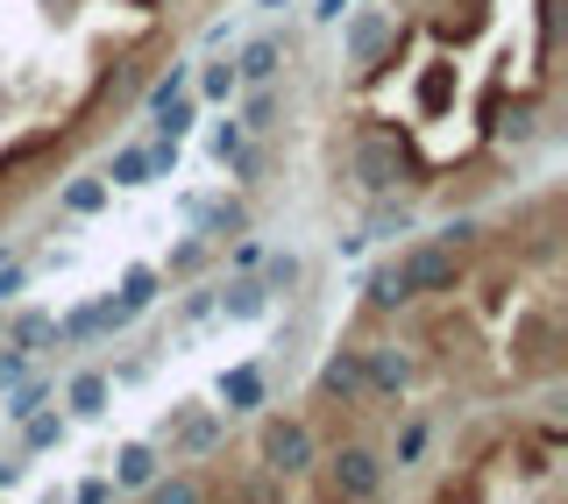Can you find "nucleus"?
<instances>
[{
  "mask_svg": "<svg viewBox=\"0 0 568 504\" xmlns=\"http://www.w3.org/2000/svg\"><path fill=\"white\" fill-rule=\"evenodd\" d=\"M348 171H355V185H363L369 200H384V192H413V185H434V164L419 157L413 129H405V121H390V114H363V121H355Z\"/></svg>",
  "mask_w": 568,
  "mask_h": 504,
  "instance_id": "obj_1",
  "label": "nucleus"
},
{
  "mask_svg": "<svg viewBox=\"0 0 568 504\" xmlns=\"http://www.w3.org/2000/svg\"><path fill=\"white\" fill-rule=\"evenodd\" d=\"M398 270H405V292L413 299H455L469 284V249L448 242V235H426L398 256Z\"/></svg>",
  "mask_w": 568,
  "mask_h": 504,
  "instance_id": "obj_2",
  "label": "nucleus"
},
{
  "mask_svg": "<svg viewBox=\"0 0 568 504\" xmlns=\"http://www.w3.org/2000/svg\"><path fill=\"white\" fill-rule=\"evenodd\" d=\"M256 462L271 476H306L313 462H320V434H313V420H298V412H271V420L256 426Z\"/></svg>",
  "mask_w": 568,
  "mask_h": 504,
  "instance_id": "obj_3",
  "label": "nucleus"
},
{
  "mask_svg": "<svg viewBox=\"0 0 568 504\" xmlns=\"http://www.w3.org/2000/svg\"><path fill=\"white\" fill-rule=\"evenodd\" d=\"M320 462H327V497L334 504H377L384 497V470H390V462L369 441H342L334 455H320Z\"/></svg>",
  "mask_w": 568,
  "mask_h": 504,
  "instance_id": "obj_4",
  "label": "nucleus"
},
{
  "mask_svg": "<svg viewBox=\"0 0 568 504\" xmlns=\"http://www.w3.org/2000/svg\"><path fill=\"white\" fill-rule=\"evenodd\" d=\"M221 434H227V420L213 405H185V412H171V420H164L171 462H206L213 447H221Z\"/></svg>",
  "mask_w": 568,
  "mask_h": 504,
  "instance_id": "obj_5",
  "label": "nucleus"
},
{
  "mask_svg": "<svg viewBox=\"0 0 568 504\" xmlns=\"http://www.w3.org/2000/svg\"><path fill=\"white\" fill-rule=\"evenodd\" d=\"M64 142H71V129H29V135H14L8 150H0V185H36V171L50 164V157H64Z\"/></svg>",
  "mask_w": 568,
  "mask_h": 504,
  "instance_id": "obj_6",
  "label": "nucleus"
},
{
  "mask_svg": "<svg viewBox=\"0 0 568 504\" xmlns=\"http://www.w3.org/2000/svg\"><path fill=\"white\" fill-rule=\"evenodd\" d=\"M511 349H519V355H511V363H519L526 376H555L561 370V320L555 313H547V305H532V313L519 320V334H511Z\"/></svg>",
  "mask_w": 568,
  "mask_h": 504,
  "instance_id": "obj_7",
  "label": "nucleus"
},
{
  "mask_svg": "<svg viewBox=\"0 0 568 504\" xmlns=\"http://www.w3.org/2000/svg\"><path fill=\"white\" fill-rule=\"evenodd\" d=\"M313 399L320 405H363L369 399V384H363V349H334L327 363H320V376H313Z\"/></svg>",
  "mask_w": 568,
  "mask_h": 504,
  "instance_id": "obj_8",
  "label": "nucleus"
},
{
  "mask_svg": "<svg viewBox=\"0 0 568 504\" xmlns=\"http://www.w3.org/2000/svg\"><path fill=\"white\" fill-rule=\"evenodd\" d=\"M363 384H369V399H398V391L413 384V355H405L398 341H369L363 349Z\"/></svg>",
  "mask_w": 568,
  "mask_h": 504,
  "instance_id": "obj_9",
  "label": "nucleus"
},
{
  "mask_svg": "<svg viewBox=\"0 0 568 504\" xmlns=\"http://www.w3.org/2000/svg\"><path fill=\"white\" fill-rule=\"evenodd\" d=\"M413 100H419V121H440V114L462 100V71H455L448 50H434V58L419 64V93H413Z\"/></svg>",
  "mask_w": 568,
  "mask_h": 504,
  "instance_id": "obj_10",
  "label": "nucleus"
},
{
  "mask_svg": "<svg viewBox=\"0 0 568 504\" xmlns=\"http://www.w3.org/2000/svg\"><path fill=\"white\" fill-rule=\"evenodd\" d=\"M390 43H398V14H384V8H363V14L348 22V58L363 64V79H369V64H377Z\"/></svg>",
  "mask_w": 568,
  "mask_h": 504,
  "instance_id": "obj_11",
  "label": "nucleus"
},
{
  "mask_svg": "<svg viewBox=\"0 0 568 504\" xmlns=\"http://www.w3.org/2000/svg\"><path fill=\"white\" fill-rule=\"evenodd\" d=\"M484 29H490V0H440V8H434V36H440V50L476 43Z\"/></svg>",
  "mask_w": 568,
  "mask_h": 504,
  "instance_id": "obj_12",
  "label": "nucleus"
},
{
  "mask_svg": "<svg viewBox=\"0 0 568 504\" xmlns=\"http://www.w3.org/2000/svg\"><path fill=\"white\" fill-rule=\"evenodd\" d=\"M263 363H235L221 370V412H263Z\"/></svg>",
  "mask_w": 568,
  "mask_h": 504,
  "instance_id": "obj_13",
  "label": "nucleus"
},
{
  "mask_svg": "<svg viewBox=\"0 0 568 504\" xmlns=\"http://www.w3.org/2000/svg\"><path fill=\"white\" fill-rule=\"evenodd\" d=\"M227 504H292V483H284V476H271V470L256 462L248 476H235V483H227Z\"/></svg>",
  "mask_w": 568,
  "mask_h": 504,
  "instance_id": "obj_14",
  "label": "nucleus"
},
{
  "mask_svg": "<svg viewBox=\"0 0 568 504\" xmlns=\"http://www.w3.org/2000/svg\"><path fill=\"white\" fill-rule=\"evenodd\" d=\"M277 64H284V43H277V36H256V43H242L235 79H248V85H271V79H277Z\"/></svg>",
  "mask_w": 568,
  "mask_h": 504,
  "instance_id": "obj_15",
  "label": "nucleus"
},
{
  "mask_svg": "<svg viewBox=\"0 0 568 504\" xmlns=\"http://www.w3.org/2000/svg\"><path fill=\"white\" fill-rule=\"evenodd\" d=\"M363 292H369V305H377V313H405V305H413V292H405V270H398V256L369 270V284H363Z\"/></svg>",
  "mask_w": 568,
  "mask_h": 504,
  "instance_id": "obj_16",
  "label": "nucleus"
},
{
  "mask_svg": "<svg viewBox=\"0 0 568 504\" xmlns=\"http://www.w3.org/2000/svg\"><path fill=\"white\" fill-rule=\"evenodd\" d=\"M150 504H213V483L178 470V476H150Z\"/></svg>",
  "mask_w": 568,
  "mask_h": 504,
  "instance_id": "obj_17",
  "label": "nucleus"
},
{
  "mask_svg": "<svg viewBox=\"0 0 568 504\" xmlns=\"http://www.w3.org/2000/svg\"><path fill=\"white\" fill-rule=\"evenodd\" d=\"M164 470V455H156L150 441H135V447H121V462H114V483L121 491H150V476Z\"/></svg>",
  "mask_w": 568,
  "mask_h": 504,
  "instance_id": "obj_18",
  "label": "nucleus"
},
{
  "mask_svg": "<svg viewBox=\"0 0 568 504\" xmlns=\"http://www.w3.org/2000/svg\"><path fill=\"white\" fill-rule=\"evenodd\" d=\"M50 341H58V320H50V313H14V327H8V349H22V355H43Z\"/></svg>",
  "mask_w": 568,
  "mask_h": 504,
  "instance_id": "obj_19",
  "label": "nucleus"
},
{
  "mask_svg": "<svg viewBox=\"0 0 568 504\" xmlns=\"http://www.w3.org/2000/svg\"><path fill=\"white\" fill-rule=\"evenodd\" d=\"M221 305H227V320H256L263 305H271V284L242 278V284H227V292H221Z\"/></svg>",
  "mask_w": 568,
  "mask_h": 504,
  "instance_id": "obj_20",
  "label": "nucleus"
},
{
  "mask_svg": "<svg viewBox=\"0 0 568 504\" xmlns=\"http://www.w3.org/2000/svg\"><path fill=\"white\" fill-rule=\"evenodd\" d=\"M192 213H200V228H206V235H242V228H248L242 200H213V206H200V200H192Z\"/></svg>",
  "mask_w": 568,
  "mask_h": 504,
  "instance_id": "obj_21",
  "label": "nucleus"
},
{
  "mask_svg": "<svg viewBox=\"0 0 568 504\" xmlns=\"http://www.w3.org/2000/svg\"><path fill=\"white\" fill-rule=\"evenodd\" d=\"M71 412H85V420L106 412V376L100 370H79V376H71Z\"/></svg>",
  "mask_w": 568,
  "mask_h": 504,
  "instance_id": "obj_22",
  "label": "nucleus"
},
{
  "mask_svg": "<svg viewBox=\"0 0 568 504\" xmlns=\"http://www.w3.org/2000/svg\"><path fill=\"white\" fill-rule=\"evenodd\" d=\"M156 284H164V270H156V263H135V270H129V278H121V299H129V305H135V313H142V305H150V299H156Z\"/></svg>",
  "mask_w": 568,
  "mask_h": 504,
  "instance_id": "obj_23",
  "label": "nucleus"
},
{
  "mask_svg": "<svg viewBox=\"0 0 568 504\" xmlns=\"http://www.w3.org/2000/svg\"><path fill=\"white\" fill-rule=\"evenodd\" d=\"M106 185H150V150H121L106 164Z\"/></svg>",
  "mask_w": 568,
  "mask_h": 504,
  "instance_id": "obj_24",
  "label": "nucleus"
},
{
  "mask_svg": "<svg viewBox=\"0 0 568 504\" xmlns=\"http://www.w3.org/2000/svg\"><path fill=\"white\" fill-rule=\"evenodd\" d=\"M64 206L71 213H100L106 206V178H71V185H64Z\"/></svg>",
  "mask_w": 568,
  "mask_h": 504,
  "instance_id": "obj_25",
  "label": "nucleus"
},
{
  "mask_svg": "<svg viewBox=\"0 0 568 504\" xmlns=\"http://www.w3.org/2000/svg\"><path fill=\"white\" fill-rule=\"evenodd\" d=\"M405 228H413V213H405V206H390V192H384V200L369 206V235H405Z\"/></svg>",
  "mask_w": 568,
  "mask_h": 504,
  "instance_id": "obj_26",
  "label": "nucleus"
},
{
  "mask_svg": "<svg viewBox=\"0 0 568 504\" xmlns=\"http://www.w3.org/2000/svg\"><path fill=\"white\" fill-rule=\"evenodd\" d=\"M419 455H426V420H405V434H398V470H413Z\"/></svg>",
  "mask_w": 568,
  "mask_h": 504,
  "instance_id": "obj_27",
  "label": "nucleus"
},
{
  "mask_svg": "<svg viewBox=\"0 0 568 504\" xmlns=\"http://www.w3.org/2000/svg\"><path fill=\"white\" fill-rule=\"evenodd\" d=\"M200 93L206 100H227V93H235V64H206L200 71Z\"/></svg>",
  "mask_w": 568,
  "mask_h": 504,
  "instance_id": "obj_28",
  "label": "nucleus"
},
{
  "mask_svg": "<svg viewBox=\"0 0 568 504\" xmlns=\"http://www.w3.org/2000/svg\"><path fill=\"white\" fill-rule=\"evenodd\" d=\"M22 426H29V447H50V441L64 434V420H58V412H29Z\"/></svg>",
  "mask_w": 568,
  "mask_h": 504,
  "instance_id": "obj_29",
  "label": "nucleus"
},
{
  "mask_svg": "<svg viewBox=\"0 0 568 504\" xmlns=\"http://www.w3.org/2000/svg\"><path fill=\"white\" fill-rule=\"evenodd\" d=\"M156 114H164V121H156L164 135H185V129H192V100H178V93H171L164 107H156Z\"/></svg>",
  "mask_w": 568,
  "mask_h": 504,
  "instance_id": "obj_30",
  "label": "nucleus"
},
{
  "mask_svg": "<svg viewBox=\"0 0 568 504\" xmlns=\"http://www.w3.org/2000/svg\"><path fill=\"white\" fill-rule=\"evenodd\" d=\"M43 399H50V384H22L8 399V420H29V412H43Z\"/></svg>",
  "mask_w": 568,
  "mask_h": 504,
  "instance_id": "obj_31",
  "label": "nucleus"
},
{
  "mask_svg": "<svg viewBox=\"0 0 568 504\" xmlns=\"http://www.w3.org/2000/svg\"><path fill=\"white\" fill-rule=\"evenodd\" d=\"M200 263H206V242H178L171 249V278H192Z\"/></svg>",
  "mask_w": 568,
  "mask_h": 504,
  "instance_id": "obj_32",
  "label": "nucleus"
},
{
  "mask_svg": "<svg viewBox=\"0 0 568 504\" xmlns=\"http://www.w3.org/2000/svg\"><path fill=\"white\" fill-rule=\"evenodd\" d=\"M213 157H221V164H235V157H242V121H227V129H213Z\"/></svg>",
  "mask_w": 568,
  "mask_h": 504,
  "instance_id": "obj_33",
  "label": "nucleus"
},
{
  "mask_svg": "<svg viewBox=\"0 0 568 504\" xmlns=\"http://www.w3.org/2000/svg\"><path fill=\"white\" fill-rule=\"evenodd\" d=\"M271 121H277V100H271V93H256V100H248V121H242V129H256V135H263Z\"/></svg>",
  "mask_w": 568,
  "mask_h": 504,
  "instance_id": "obj_34",
  "label": "nucleus"
},
{
  "mask_svg": "<svg viewBox=\"0 0 568 504\" xmlns=\"http://www.w3.org/2000/svg\"><path fill=\"white\" fill-rule=\"evenodd\" d=\"M171 93H185V64H171V71H164V79H156V85H150V107H164Z\"/></svg>",
  "mask_w": 568,
  "mask_h": 504,
  "instance_id": "obj_35",
  "label": "nucleus"
},
{
  "mask_svg": "<svg viewBox=\"0 0 568 504\" xmlns=\"http://www.w3.org/2000/svg\"><path fill=\"white\" fill-rule=\"evenodd\" d=\"M22 376H29V355L8 349V355H0V384H22Z\"/></svg>",
  "mask_w": 568,
  "mask_h": 504,
  "instance_id": "obj_36",
  "label": "nucleus"
},
{
  "mask_svg": "<svg viewBox=\"0 0 568 504\" xmlns=\"http://www.w3.org/2000/svg\"><path fill=\"white\" fill-rule=\"evenodd\" d=\"M271 284H277V292H284V284H298V256H277L271 263Z\"/></svg>",
  "mask_w": 568,
  "mask_h": 504,
  "instance_id": "obj_37",
  "label": "nucleus"
},
{
  "mask_svg": "<svg viewBox=\"0 0 568 504\" xmlns=\"http://www.w3.org/2000/svg\"><path fill=\"white\" fill-rule=\"evenodd\" d=\"M79 504H114V483H85V491H79Z\"/></svg>",
  "mask_w": 568,
  "mask_h": 504,
  "instance_id": "obj_38",
  "label": "nucleus"
},
{
  "mask_svg": "<svg viewBox=\"0 0 568 504\" xmlns=\"http://www.w3.org/2000/svg\"><path fill=\"white\" fill-rule=\"evenodd\" d=\"M14 476H22V462H0V491H8V483H14Z\"/></svg>",
  "mask_w": 568,
  "mask_h": 504,
  "instance_id": "obj_39",
  "label": "nucleus"
}]
</instances>
